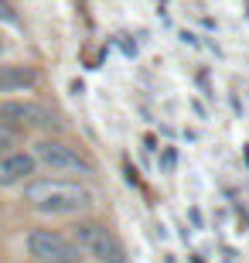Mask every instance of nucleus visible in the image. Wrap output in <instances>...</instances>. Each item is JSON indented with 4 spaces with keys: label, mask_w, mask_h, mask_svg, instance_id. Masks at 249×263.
I'll use <instances>...</instances> for the list:
<instances>
[{
    "label": "nucleus",
    "mask_w": 249,
    "mask_h": 263,
    "mask_svg": "<svg viewBox=\"0 0 249 263\" xmlns=\"http://www.w3.org/2000/svg\"><path fill=\"white\" fill-rule=\"evenodd\" d=\"M0 24H17V10L10 0H0Z\"/></svg>",
    "instance_id": "nucleus-8"
},
{
    "label": "nucleus",
    "mask_w": 249,
    "mask_h": 263,
    "mask_svg": "<svg viewBox=\"0 0 249 263\" xmlns=\"http://www.w3.org/2000/svg\"><path fill=\"white\" fill-rule=\"evenodd\" d=\"M174 167H178V151H174V147H167V151H164V157H161V171H174Z\"/></svg>",
    "instance_id": "nucleus-9"
},
{
    "label": "nucleus",
    "mask_w": 249,
    "mask_h": 263,
    "mask_svg": "<svg viewBox=\"0 0 249 263\" xmlns=\"http://www.w3.org/2000/svg\"><path fill=\"white\" fill-rule=\"evenodd\" d=\"M31 154H34L38 167H48V171H55V175H68L72 181L96 175V161H92L82 147L68 144V140H62V137H41L38 144L31 147Z\"/></svg>",
    "instance_id": "nucleus-2"
},
{
    "label": "nucleus",
    "mask_w": 249,
    "mask_h": 263,
    "mask_svg": "<svg viewBox=\"0 0 249 263\" xmlns=\"http://www.w3.org/2000/svg\"><path fill=\"white\" fill-rule=\"evenodd\" d=\"M31 178H38V161L31 151H4L0 154V188H24Z\"/></svg>",
    "instance_id": "nucleus-6"
},
{
    "label": "nucleus",
    "mask_w": 249,
    "mask_h": 263,
    "mask_svg": "<svg viewBox=\"0 0 249 263\" xmlns=\"http://www.w3.org/2000/svg\"><path fill=\"white\" fill-rule=\"evenodd\" d=\"M0 123H7V127L14 130H45V134H55V130H62V120H58L55 109L41 106V103H34V99H4L0 103Z\"/></svg>",
    "instance_id": "nucleus-5"
},
{
    "label": "nucleus",
    "mask_w": 249,
    "mask_h": 263,
    "mask_svg": "<svg viewBox=\"0 0 249 263\" xmlns=\"http://www.w3.org/2000/svg\"><path fill=\"white\" fill-rule=\"evenodd\" d=\"M120 45H123V51H126V55H137V45H133L130 38H126V34H120Z\"/></svg>",
    "instance_id": "nucleus-10"
},
{
    "label": "nucleus",
    "mask_w": 249,
    "mask_h": 263,
    "mask_svg": "<svg viewBox=\"0 0 249 263\" xmlns=\"http://www.w3.org/2000/svg\"><path fill=\"white\" fill-rule=\"evenodd\" d=\"M21 202L41 215H82L96 205V192L72 178H31L21 188Z\"/></svg>",
    "instance_id": "nucleus-1"
},
{
    "label": "nucleus",
    "mask_w": 249,
    "mask_h": 263,
    "mask_svg": "<svg viewBox=\"0 0 249 263\" xmlns=\"http://www.w3.org/2000/svg\"><path fill=\"white\" fill-rule=\"evenodd\" d=\"M0 55H4V38H0Z\"/></svg>",
    "instance_id": "nucleus-12"
},
{
    "label": "nucleus",
    "mask_w": 249,
    "mask_h": 263,
    "mask_svg": "<svg viewBox=\"0 0 249 263\" xmlns=\"http://www.w3.org/2000/svg\"><path fill=\"white\" fill-rule=\"evenodd\" d=\"M68 239L75 243V250L82 256H89V260H96V263H126V246L120 243V236L106 222L82 219V222L72 226Z\"/></svg>",
    "instance_id": "nucleus-3"
},
{
    "label": "nucleus",
    "mask_w": 249,
    "mask_h": 263,
    "mask_svg": "<svg viewBox=\"0 0 249 263\" xmlns=\"http://www.w3.org/2000/svg\"><path fill=\"white\" fill-rule=\"evenodd\" d=\"M24 250H28L31 263H82V253L75 250V243L58 229H28L24 236Z\"/></svg>",
    "instance_id": "nucleus-4"
},
{
    "label": "nucleus",
    "mask_w": 249,
    "mask_h": 263,
    "mask_svg": "<svg viewBox=\"0 0 249 263\" xmlns=\"http://www.w3.org/2000/svg\"><path fill=\"white\" fill-rule=\"evenodd\" d=\"M246 164H249V144H246Z\"/></svg>",
    "instance_id": "nucleus-11"
},
{
    "label": "nucleus",
    "mask_w": 249,
    "mask_h": 263,
    "mask_svg": "<svg viewBox=\"0 0 249 263\" xmlns=\"http://www.w3.org/2000/svg\"><path fill=\"white\" fill-rule=\"evenodd\" d=\"M38 86H41V72L34 65H21V62L0 65V96L31 92V89H38Z\"/></svg>",
    "instance_id": "nucleus-7"
},
{
    "label": "nucleus",
    "mask_w": 249,
    "mask_h": 263,
    "mask_svg": "<svg viewBox=\"0 0 249 263\" xmlns=\"http://www.w3.org/2000/svg\"><path fill=\"white\" fill-rule=\"evenodd\" d=\"M0 154H4V151H0Z\"/></svg>",
    "instance_id": "nucleus-13"
}]
</instances>
